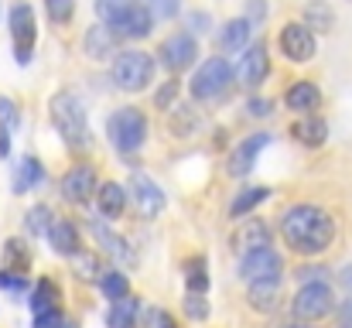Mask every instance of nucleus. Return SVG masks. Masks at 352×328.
I'll use <instances>...</instances> for the list:
<instances>
[{
    "instance_id": "nucleus-1",
    "label": "nucleus",
    "mask_w": 352,
    "mask_h": 328,
    "mask_svg": "<svg viewBox=\"0 0 352 328\" xmlns=\"http://www.w3.org/2000/svg\"><path fill=\"white\" fill-rule=\"evenodd\" d=\"M280 236H284V243L294 253L318 256L336 239V219L329 216L325 209L311 206V202H301V206H291L284 212V219H280Z\"/></svg>"
},
{
    "instance_id": "nucleus-2",
    "label": "nucleus",
    "mask_w": 352,
    "mask_h": 328,
    "mask_svg": "<svg viewBox=\"0 0 352 328\" xmlns=\"http://www.w3.org/2000/svg\"><path fill=\"white\" fill-rule=\"evenodd\" d=\"M52 123L62 133V140L72 151L89 147V127H86V107L76 93H55L52 96Z\"/></svg>"
},
{
    "instance_id": "nucleus-3",
    "label": "nucleus",
    "mask_w": 352,
    "mask_h": 328,
    "mask_svg": "<svg viewBox=\"0 0 352 328\" xmlns=\"http://www.w3.org/2000/svg\"><path fill=\"white\" fill-rule=\"evenodd\" d=\"M110 76H113V86L123 93H140L154 83V58L147 52H117L113 65H110Z\"/></svg>"
},
{
    "instance_id": "nucleus-4",
    "label": "nucleus",
    "mask_w": 352,
    "mask_h": 328,
    "mask_svg": "<svg viewBox=\"0 0 352 328\" xmlns=\"http://www.w3.org/2000/svg\"><path fill=\"white\" fill-rule=\"evenodd\" d=\"M107 137H110V144H113L117 151H123V154L140 151L144 140H147V120H144V113L137 107L117 109V113L107 120Z\"/></svg>"
},
{
    "instance_id": "nucleus-5",
    "label": "nucleus",
    "mask_w": 352,
    "mask_h": 328,
    "mask_svg": "<svg viewBox=\"0 0 352 328\" xmlns=\"http://www.w3.org/2000/svg\"><path fill=\"white\" fill-rule=\"evenodd\" d=\"M233 76L236 72L226 58H206L195 69V76H192V96L195 100H216V96H223L230 89Z\"/></svg>"
},
{
    "instance_id": "nucleus-6",
    "label": "nucleus",
    "mask_w": 352,
    "mask_h": 328,
    "mask_svg": "<svg viewBox=\"0 0 352 328\" xmlns=\"http://www.w3.org/2000/svg\"><path fill=\"white\" fill-rule=\"evenodd\" d=\"M239 277L246 284H260V281H284V260L274 246L253 250L239 256Z\"/></svg>"
},
{
    "instance_id": "nucleus-7",
    "label": "nucleus",
    "mask_w": 352,
    "mask_h": 328,
    "mask_svg": "<svg viewBox=\"0 0 352 328\" xmlns=\"http://www.w3.org/2000/svg\"><path fill=\"white\" fill-rule=\"evenodd\" d=\"M332 308H336V298H332L329 284H301V291L291 301V311L298 322H318V318L332 315Z\"/></svg>"
},
{
    "instance_id": "nucleus-8",
    "label": "nucleus",
    "mask_w": 352,
    "mask_h": 328,
    "mask_svg": "<svg viewBox=\"0 0 352 328\" xmlns=\"http://www.w3.org/2000/svg\"><path fill=\"white\" fill-rule=\"evenodd\" d=\"M10 38H14V55L21 65L31 62V52H34V41H38V21H34V10L28 3H17L10 10Z\"/></svg>"
},
{
    "instance_id": "nucleus-9",
    "label": "nucleus",
    "mask_w": 352,
    "mask_h": 328,
    "mask_svg": "<svg viewBox=\"0 0 352 328\" xmlns=\"http://www.w3.org/2000/svg\"><path fill=\"white\" fill-rule=\"evenodd\" d=\"M126 192H130L133 209H137L144 219L161 216V212H164V206H168V199H164V192L154 185V178H147V175H140V171H133V175H130Z\"/></svg>"
},
{
    "instance_id": "nucleus-10",
    "label": "nucleus",
    "mask_w": 352,
    "mask_h": 328,
    "mask_svg": "<svg viewBox=\"0 0 352 328\" xmlns=\"http://www.w3.org/2000/svg\"><path fill=\"white\" fill-rule=\"evenodd\" d=\"M161 65L175 76V72H185V69H192L195 65V58H199V45H195V38L192 34H185V31H178V34H168L164 41H161Z\"/></svg>"
},
{
    "instance_id": "nucleus-11",
    "label": "nucleus",
    "mask_w": 352,
    "mask_h": 328,
    "mask_svg": "<svg viewBox=\"0 0 352 328\" xmlns=\"http://www.w3.org/2000/svg\"><path fill=\"white\" fill-rule=\"evenodd\" d=\"M280 52L291 58V62H311L315 52H318V41H315V31L301 21L294 24H284L280 31Z\"/></svg>"
},
{
    "instance_id": "nucleus-12",
    "label": "nucleus",
    "mask_w": 352,
    "mask_h": 328,
    "mask_svg": "<svg viewBox=\"0 0 352 328\" xmlns=\"http://www.w3.org/2000/svg\"><path fill=\"white\" fill-rule=\"evenodd\" d=\"M96 192H100V185H96V171H93L89 164H76V168L65 171V178H62V195H65V202L86 206L89 199H96Z\"/></svg>"
},
{
    "instance_id": "nucleus-13",
    "label": "nucleus",
    "mask_w": 352,
    "mask_h": 328,
    "mask_svg": "<svg viewBox=\"0 0 352 328\" xmlns=\"http://www.w3.org/2000/svg\"><path fill=\"white\" fill-rule=\"evenodd\" d=\"M267 144H270V133H253V137H246L233 154H230L226 171H230L233 178H246V175L256 168V157H260V151H263Z\"/></svg>"
},
{
    "instance_id": "nucleus-14",
    "label": "nucleus",
    "mask_w": 352,
    "mask_h": 328,
    "mask_svg": "<svg viewBox=\"0 0 352 328\" xmlns=\"http://www.w3.org/2000/svg\"><path fill=\"white\" fill-rule=\"evenodd\" d=\"M89 232L96 236V243H100L117 263H123V267H133V263H137V253L130 250V243H126L120 232H113L103 219H89Z\"/></svg>"
},
{
    "instance_id": "nucleus-15",
    "label": "nucleus",
    "mask_w": 352,
    "mask_h": 328,
    "mask_svg": "<svg viewBox=\"0 0 352 328\" xmlns=\"http://www.w3.org/2000/svg\"><path fill=\"white\" fill-rule=\"evenodd\" d=\"M267 76H270V58H267V48H263V45L246 48V55L239 58L236 79H239L246 89H256V86H263V79H267Z\"/></svg>"
},
{
    "instance_id": "nucleus-16",
    "label": "nucleus",
    "mask_w": 352,
    "mask_h": 328,
    "mask_svg": "<svg viewBox=\"0 0 352 328\" xmlns=\"http://www.w3.org/2000/svg\"><path fill=\"white\" fill-rule=\"evenodd\" d=\"M263 246H270V226L263 219H243L239 229L233 232V250L243 256V253H253Z\"/></svg>"
},
{
    "instance_id": "nucleus-17",
    "label": "nucleus",
    "mask_w": 352,
    "mask_h": 328,
    "mask_svg": "<svg viewBox=\"0 0 352 328\" xmlns=\"http://www.w3.org/2000/svg\"><path fill=\"white\" fill-rule=\"evenodd\" d=\"M284 301V281H260V284H250L246 291V305L260 315H274Z\"/></svg>"
},
{
    "instance_id": "nucleus-18",
    "label": "nucleus",
    "mask_w": 352,
    "mask_h": 328,
    "mask_svg": "<svg viewBox=\"0 0 352 328\" xmlns=\"http://www.w3.org/2000/svg\"><path fill=\"white\" fill-rule=\"evenodd\" d=\"M48 243H52V250L58 253V256H76V253H82V239H79V229L69 222V219H55V226H52V232H48Z\"/></svg>"
},
{
    "instance_id": "nucleus-19",
    "label": "nucleus",
    "mask_w": 352,
    "mask_h": 328,
    "mask_svg": "<svg viewBox=\"0 0 352 328\" xmlns=\"http://www.w3.org/2000/svg\"><path fill=\"white\" fill-rule=\"evenodd\" d=\"M140 315H144V305L140 298H120L110 301V311H107V328H140Z\"/></svg>"
},
{
    "instance_id": "nucleus-20",
    "label": "nucleus",
    "mask_w": 352,
    "mask_h": 328,
    "mask_svg": "<svg viewBox=\"0 0 352 328\" xmlns=\"http://www.w3.org/2000/svg\"><path fill=\"white\" fill-rule=\"evenodd\" d=\"M284 103H287V109H294V113H301V116H311L315 109L322 107V93H318L315 83L301 79V83H294V86L287 89Z\"/></svg>"
},
{
    "instance_id": "nucleus-21",
    "label": "nucleus",
    "mask_w": 352,
    "mask_h": 328,
    "mask_svg": "<svg viewBox=\"0 0 352 328\" xmlns=\"http://www.w3.org/2000/svg\"><path fill=\"white\" fill-rule=\"evenodd\" d=\"M45 182V164L38 157H21V164H14V195H28Z\"/></svg>"
},
{
    "instance_id": "nucleus-22",
    "label": "nucleus",
    "mask_w": 352,
    "mask_h": 328,
    "mask_svg": "<svg viewBox=\"0 0 352 328\" xmlns=\"http://www.w3.org/2000/svg\"><path fill=\"white\" fill-rule=\"evenodd\" d=\"M126 202H130V192L123 185H117V182H107L96 192V206H100V216L103 219H120L123 209H126Z\"/></svg>"
},
{
    "instance_id": "nucleus-23",
    "label": "nucleus",
    "mask_w": 352,
    "mask_h": 328,
    "mask_svg": "<svg viewBox=\"0 0 352 328\" xmlns=\"http://www.w3.org/2000/svg\"><path fill=\"white\" fill-rule=\"evenodd\" d=\"M117 31L113 28H107V24H100V28H89L86 31V55L89 58H110L113 52H117Z\"/></svg>"
},
{
    "instance_id": "nucleus-24",
    "label": "nucleus",
    "mask_w": 352,
    "mask_h": 328,
    "mask_svg": "<svg viewBox=\"0 0 352 328\" xmlns=\"http://www.w3.org/2000/svg\"><path fill=\"white\" fill-rule=\"evenodd\" d=\"M291 133L305 144V147H322L325 144V137H329V123L322 120V116H305V120H298L294 127H291Z\"/></svg>"
},
{
    "instance_id": "nucleus-25",
    "label": "nucleus",
    "mask_w": 352,
    "mask_h": 328,
    "mask_svg": "<svg viewBox=\"0 0 352 328\" xmlns=\"http://www.w3.org/2000/svg\"><path fill=\"white\" fill-rule=\"evenodd\" d=\"M250 34H253V24H250L246 17L226 21V28L219 31V48H223V52H239V48H246Z\"/></svg>"
},
{
    "instance_id": "nucleus-26",
    "label": "nucleus",
    "mask_w": 352,
    "mask_h": 328,
    "mask_svg": "<svg viewBox=\"0 0 352 328\" xmlns=\"http://www.w3.org/2000/svg\"><path fill=\"white\" fill-rule=\"evenodd\" d=\"M58 301H62V291L48 281V277H41L38 284H34V291H31V315H45V311H55L58 308Z\"/></svg>"
},
{
    "instance_id": "nucleus-27",
    "label": "nucleus",
    "mask_w": 352,
    "mask_h": 328,
    "mask_svg": "<svg viewBox=\"0 0 352 328\" xmlns=\"http://www.w3.org/2000/svg\"><path fill=\"white\" fill-rule=\"evenodd\" d=\"M270 199V188L267 185H253V188H243L239 195L233 199V206H230V216L233 219H246L260 202H267Z\"/></svg>"
},
{
    "instance_id": "nucleus-28",
    "label": "nucleus",
    "mask_w": 352,
    "mask_h": 328,
    "mask_svg": "<svg viewBox=\"0 0 352 328\" xmlns=\"http://www.w3.org/2000/svg\"><path fill=\"white\" fill-rule=\"evenodd\" d=\"M133 3H137V0H96V14H100V21H103L107 28L117 31L120 24L130 17Z\"/></svg>"
},
{
    "instance_id": "nucleus-29",
    "label": "nucleus",
    "mask_w": 352,
    "mask_h": 328,
    "mask_svg": "<svg viewBox=\"0 0 352 328\" xmlns=\"http://www.w3.org/2000/svg\"><path fill=\"white\" fill-rule=\"evenodd\" d=\"M305 24L311 31H332L336 28V10L325 3V0H308L305 7Z\"/></svg>"
},
{
    "instance_id": "nucleus-30",
    "label": "nucleus",
    "mask_w": 352,
    "mask_h": 328,
    "mask_svg": "<svg viewBox=\"0 0 352 328\" xmlns=\"http://www.w3.org/2000/svg\"><path fill=\"white\" fill-rule=\"evenodd\" d=\"M52 226H55V219H52V209H48V206H31V209L24 212V229H28L34 239H38V236L48 239Z\"/></svg>"
},
{
    "instance_id": "nucleus-31",
    "label": "nucleus",
    "mask_w": 352,
    "mask_h": 328,
    "mask_svg": "<svg viewBox=\"0 0 352 328\" xmlns=\"http://www.w3.org/2000/svg\"><path fill=\"white\" fill-rule=\"evenodd\" d=\"M185 281L192 294H206L209 291V270H206V256H192L185 263Z\"/></svg>"
},
{
    "instance_id": "nucleus-32",
    "label": "nucleus",
    "mask_w": 352,
    "mask_h": 328,
    "mask_svg": "<svg viewBox=\"0 0 352 328\" xmlns=\"http://www.w3.org/2000/svg\"><path fill=\"white\" fill-rule=\"evenodd\" d=\"M100 291H103L110 301L130 298V281H126V274H120V270H107V274L100 277Z\"/></svg>"
},
{
    "instance_id": "nucleus-33",
    "label": "nucleus",
    "mask_w": 352,
    "mask_h": 328,
    "mask_svg": "<svg viewBox=\"0 0 352 328\" xmlns=\"http://www.w3.org/2000/svg\"><path fill=\"white\" fill-rule=\"evenodd\" d=\"M3 260H7V270L24 274L28 270V246H24V239H7L3 243Z\"/></svg>"
},
{
    "instance_id": "nucleus-34",
    "label": "nucleus",
    "mask_w": 352,
    "mask_h": 328,
    "mask_svg": "<svg viewBox=\"0 0 352 328\" xmlns=\"http://www.w3.org/2000/svg\"><path fill=\"white\" fill-rule=\"evenodd\" d=\"M72 270H76L82 281H100V277H103V270H100V256H96V253H86V250L72 256Z\"/></svg>"
},
{
    "instance_id": "nucleus-35",
    "label": "nucleus",
    "mask_w": 352,
    "mask_h": 328,
    "mask_svg": "<svg viewBox=\"0 0 352 328\" xmlns=\"http://www.w3.org/2000/svg\"><path fill=\"white\" fill-rule=\"evenodd\" d=\"M185 315L192 318V322H206L209 318V301H206V294H185Z\"/></svg>"
},
{
    "instance_id": "nucleus-36",
    "label": "nucleus",
    "mask_w": 352,
    "mask_h": 328,
    "mask_svg": "<svg viewBox=\"0 0 352 328\" xmlns=\"http://www.w3.org/2000/svg\"><path fill=\"white\" fill-rule=\"evenodd\" d=\"M17 123H21V113H17V103H14L10 96H0V130L14 133V130H17Z\"/></svg>"
},
{
    "instance_id": "nucleus-37",
    "label": "nucleus",
    "mask_w": 352,
    "mask_h": 328,
    "mask_svg": "<svg viewBox=\"0 0 352 328\" xmlns=\"http://www.w3.org/2000/svg\"><path fill=\"white\" fill-rule=\"evenodd\" d=\"M45 7H48V17L55 24H69L76 14V0H45Z\"/></svg>"
},
{
    "instance_id": "nucleus-38",
    "label": "nucleus",
    "mask_w": 352,
    "mask_h": 328,
    "mask_svg": "<svg viewBox=\"0 0 352 328\" xmlns=\"http://www.w3.org/2000/svg\"><path fill=\"white\" fill-rule=\"evenodd\" d=\"M140 322H144V328H178L175 325V318H171L164 308H144Z\"/></svg>"
},
{
    "instance_id": "nucleus-39",
    "label": "nucleus",
    "mask_w": 352,
    "mask_h": 328,
    "mask_svg": "<svg viewBox=\"0 0 352 328\" xmlns=\"http://www.w3.org/2000/svg\"><path fill=\"white\" fill-rule=\"evenodd\" d=\"M144 3H147V10L154 14V21H171V17L182 10L178 0H144Z\"/></svg>"
},
{
    "instance_id": "nucleus-40",
    "label": "nucleus",
    "mask_w": 352,
    "mask_h": 328,
    "mask_svg": "<svg viewBox=\"0 0 352 328\" xmlns=\"http://www.w3.org/2000/svg\"><path fill=\"white\" fill-rule=\"evenodd\" d=\"M0 291L24 294V291H28V281H24V274H17V270H0Z\"/></svg>"
},
{
    "instance_id": "nucleus-41",
    "label": "nucleus",
    "mask_w": 352,
    "mask_h": 328,
    "mask_svg": "<svg viewBox=\"0 0 352 328\" xmlns=\"http://www.w3.org/2000/svg\"><path fill=\"white\" fill-rule=\"evenodd\" d=\"M175 100H178V83L171 79V83H164V86L157 89L154 103H157V109H171V107H175Z\"/></svg>"
},
{
    "instance_id": "nucleus-42",
    "label": "nucleus",
    "mask_w": 352,
    "mask_h": 328,
    "mask_svg": "<svg viewBox=\"0 0 352 328\" xmlns=\"http://www.w3.org/2000/svg\"><path fill=\"white\" fill-rule=\"evenodd\" d=\"M329 274H332L329 267H301V270H298V281H301V284H325Z\"/></svg>"
},
{
    "instance_id": "nucleus-43",
    "label": "nucleus",
    "mask_w": 352,
    "mask_h": 328,
    "mask_svg": "<svg viewBox=\"0 0 352 328\" xmlns=\"http://www.w3.org/2000/svg\"><path fill=\"white\" fill-rule=\"evenodd\" d=\"M62 308L55 311H45V315H31V328H62Z\"/></svg>"
},
{
    "instance_id": "nucleus-44",
    "label": "nucleus",
    "mask_w": 352,
    "mask_h": 328,
    "mask_svg": "<svg viewBox=\"0 0 352 328\" xmlns=\"http://www.w3.org/2000/svg\"><path fill=\"white\" fill-rule=\"evenodd\" d=\"M263 17H267V0H246V21L260 24Z\"/></svg>"
},
{
    "instance_id": "nucleus-45",
    "label": "nucleus",
    "mask_w": 352,
    "mask_h": 328,
    "mask_svg": "<svg viewBox=\"0 0 352 328\" xmlns=\"http://www.w3.org/2000/svg\"><path fill=\"white\" fill-rule=\"evenodd\" d=\"M270 109H274V103H270V100H260V96L246 103V113H250V116H270Z\"/></svg>"
},
{
    "instance_id": "nucleus-46",
    "label": "nucleus",
    "mask_w": 352,
    "mask_h": 328,
    "mask_svg": "<svg viewBox=\"0 0 352 328\" xmlns=\"http://www.w3.org/2000/svg\"><path fill=\"white\" fill-rule=\"evenodd\" d=\"M188 31H192V34H195V31L206 34V31H209V14H192V17H188Z\"/></svg>"
},
{
    "instance_id": "nucleus-47",
    "label": "nucleus",
    "mask_w": 352,
    "mask_h": 328,
    "mask_svg": "<svg viewBox=\"0 0 352 328\" xmlns=\"http://www.w3.org/2000/svg\"><path fill=\"white\" fill-rule=\"evenodd\" d=\"M336 315H339L342 328H352V298H349V301H342V305L336 308Z\"/></svg>"
},
{
    "instance_id": "nucleus-48",
    "label": "nucleus",
    "mask_w": 352,
    "mask_h": 328,
    "mask_svg": "<svg viewBox=\"0 0 352 328\" xmlns=\"http://www.w3.org/2000/svg\"><path fill=\"white\" fill-rule=\"evenodd\" d=\"M336 281H339V284H342V287L352 294V267H342V270L336 274Z\"/></svg>"
},
{
    "instance_id": "nucleus-49",
    "label": "nucleus",
    "mask_w": 352,
    "mask_h": 328,
    "mask_svg": "<svg viewBox=\"0 0 352 328\" xmlns=\"http://www.w3.org/2000/svg\"><path fill=\"white\" fill-rule=\"evenodd\" d=\"M0 157H10V133L0 130Z\"/></svg>"
},
{
    "instance_id": "nucleus-50",
    "label": "nucleus",
    "mask_w": 352,
    "mask_h": 328,
    "mask_svg": "<svg viewBox=\"0 0 352 328\" xmlns=\"http://www.w3.org/2000/svg\"><path fill=\"white\" fill-rule=\"evenodd\" d=\"M280 328H311V322H284Z\"/></svg>"
},
{
    "instance_id": "nucleus-51",
    "label": "nucleus",
    "mask_w": 352,
    "mask_h": 328,
    "mask_svg": "<svg viewBox=\"0 0 352 328\" xmlns=\"http://www.w3.org/2000/svg\"><path fill=\"white\" fill-rule=\"evenodd\" d=\"M62 328H79V322H72V318H65V322H62Z\"/></svg>"
}]
</instances>
